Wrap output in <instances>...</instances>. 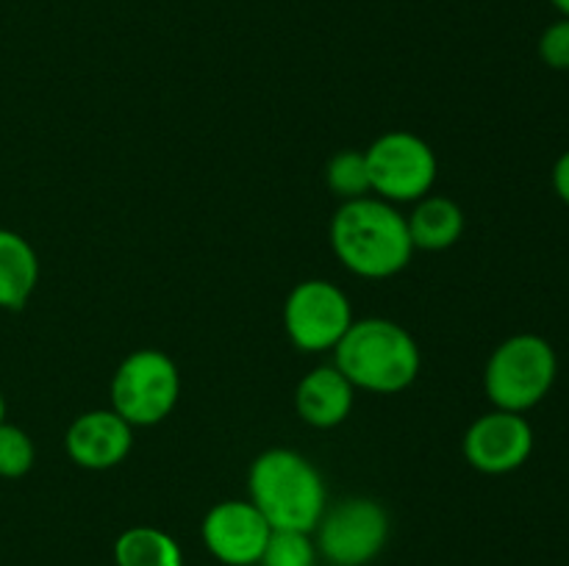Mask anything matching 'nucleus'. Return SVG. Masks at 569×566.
Segmentation results:
<instances>
[{"mask_svg": "<svg viewBox=\"0 0 569 566\" xmlns=\"http://www.w3.org/2000/svg\"><path fill=\"white\" fill-rule=\"evenodd\" d=\"M331 244L350 272L372 281L398 275L415 253L406 216L376 198L345 200L331 222Z\"/></svg>", "mask_w": 569, "mask_h": 566, "instance_id": "nucleus-1", "label": "nucleus"}, {"mask_svg": "<svg viewBox=\"0 0 569 566\" xmlns=\"http://www.w3.org/2000/svg\"><path fill=\"white\" fill-rule=\"evenodd\" d=\"M250 503L261 511L272 530L311 533L328 508L320 472L295 449H267L248 475Z\"/></svg>", "mask_w": 569, "mask_h": 566, "instance_id": "nucleus-2", "label": "nucleus"}, {"mask_svg": "<svg viewBox=\"0 0 569 566\" xmlns=\"http://www.w3.org/2000/svg\"><path fill=\"white\" fill-rule=\"evenodd\" d=\"M333 353V366L353 388L395 394L409 388L420 375V347L415 336L392 320L353 322Z\"/></svg>", "mask_w": 569, "mask_h": 566, "instance_id": "nucleus-3", "label": "nucleus"}, {"mask_svg": "<svg viewBox=\"0 0 569 566\" xmlns=\"http://www.w3.org/2000/svg\"><path fill=\"white\" fill-rule=\"evenodd\" d=\"M556 372H559L556 350L542 336L520 333L506 338L489 355L483 386L495 408L522 414L548 397L556 383Z\"/></svg>", "mask_w": 569, "mask_h": 566, "instance_id": "nucleus-4", "label": "nucleus"}, {"mask_svg": "<svg viewBox=\"0 0 569 566\" xmlns=\"http://www.w3.org/2000/svg\"><path fill=\"white\" fill-rule=\"evenodd\" d=\"M181 394V377L170 355L161 350H137L128 355L111 381V405L131 427L159 425L172 414Z\"/></svg>", "mask_w": 569, "mask_h": 566, "instance_id": "nucleus-5", "label": "nucleus"}, {"mask_svg": "<svg viewBox=\"0 0 569 566\" xmlns=\"http://www.w3.org/2000/svg\"><path fill=\"white\" fill-rule=\"evenodd\" d=\"M372 192L387 203H409L422 200L437 181V155L431 144L409 131L383 133L367 150Z\"/></svg>", "mask_w": 569, "mask_h": 566, "instance_id": "nucleus-6", "label": "nucleus"}, {"mask_svg": "<svg viewBox=\"0 0 569 566\" xmlns=\"http://www.w3.org/2000/svg\"><path fill=\"white\" fill-rule=\"evenodd\" d=\"M317 530V553L337 566H365L389 538V516L376 499L350 497L326 508Z\"/></svg>", "mask_w": 569, "mask_h": 566, "instance_id": "nucleus-7", "label": "nucleus"}, {"mask_svg": "<svg viewBox=\"0 0 569 566\" xmlns=\"http://www.w3.org/2000/svg\"><path fill=\"white\" fill-rule=\"evenodd\" d=\"M353 322L348 294L317 277L298 283L283 305V325H287L289 338L303 353L333 350Z\"/></svg>", "mask_w": 569, "mask_h": 566, "instance_id": "nucleus-8", "label": "nucleus"}, {"mask_svg": "<svg viewBox=\"0 0 569 566\" xmlns=\"http://www.w3.org/2000/svg\"><path fill=\"white\" fill-rule=\"evenodd\" d=\"M533 427L515 411H489L478 416L465 436V455L483 475H506L531 458Z\"/></svg>", "mask_w": 569, "mask_h": 566, "instance_id": "nucleus-9", "label": "nucleus"}, {"mask_svg": "<svg viewBox=\"0 0 569 566\" xmlns=\"http://www.w3.org/2000/svg\"><path fill=\"white\" fill-rule=\"evenodd\" d=\"M270 522L250 499L217 503L203 519V544L226 566H253L270 542Z\"/></svg>", "mask_w": 569, "mask_h": 566, "instance_id": "nucleus-10", "label": "nucleus"}, {"mask_svg": "<svg viewBox=\"0 0 569 566\" xmlns=\"http://www.w3.org/2000/svg\"><path fill=\"white\" fill-rule=\"evenodd\" d=\"M67 453L83 469H111L131 453L133 427L114 408L87 411L67 431Z\"/></svg>", "mask_w": 569, "mask_h": 566, "instance_id": "nucleus-11", "label": "nucleus"}, {"mask_svg": "<svg viewBox=\"0 0 569 566\" xmlns=\"http://www.w3.org/2000/svg\"><path fill=\"white\" fill-rule=\"evenodd\" d=\"M353 383L337 366H317L295 392L300 420L315 427H337L348 420L353 408Z\"/></svg>", "mask_w": 569, "mask_h": 566, "instance_id": "nucleus-12", "label": "nucleus"}, {"mask_svg": "<svg viewBox=\"0 0 569 566\" xmlns=\"http://www.w3.org/2000/svg\"><path fill=\"white\" fill-rule=\"evenodd\" d=\"M411 244L420 250H448L465 233V211L450 198H422L406 216Z\"/></svg>", "mask_w": 569, "mask_h": 566, "instance_id": "nucleus-13", "label": "nucleus"}, {"mask_svg": "<svg viewBox=\"0 0 569 566\" xmlns=\"http://www.w3.org/2000/svg\"><path fill=\"white\" fill-rule=\"evenodd\" d=\"M39 281V261L31 244L0 228V309H22Z\"/></svg>", "mask_w": 569, "mask_h": 566, "instance_id": "nucleus-14", "label": "nucleus"}, {"mask_svg": "<svg viewBox=\"0 0 569 566\" xmlns=\"http://www.w3.org/2000/svg\"><path fill=\"white\" fill-rule=\"evenodd\" d=\"M117 566H183L181 547L159 527H128L114 542Z\"/></svg>", "mask_w": 569, "mask_h": 566, "instance_id": "nucleus-15", "label": "nucleus"}, {"mask_svg": "<svg viewBox=\"0 0 569 566\" xmlns=\"http://www.w3.org/2000/svg\"><path fill=\"white\" fill-rule=\"evenodd\" d=\"M326 181L333 194L342 200H359L372 192L370 183V166H367V155L356 153V150H342L328 161Z\"/></svg>", "mask_w": 569, "mask_h": 566, "instance_id": "nucleus-16", "label": "nucleus"}, {"mask_svg": "<svg viewBox=\"0 0 569 566\" xmlns=\"http://www.w3.org/2000/svg\"><path fill=\"white\" fill-rule=\"evenodd\" d=\"M261 566H317V544L303 530H272Z\"/></svg>", "mask_w": 569, "mask_h": 566, "instance_id": "nucleus-17", "label": "nucleus"}, {"mask_svg": "<svg viewBox=\"0 0 569 566\" xmlns=\"http://www.w3.org/2000/svg\"><path fill=\"white\" fill-rule=\"evenodd\" d=\"M33 466V442L26 431L0 422V477H22Z\"/></svg>", "mask_w": 569, "mask_h": 566, "instance_id": "nucleus-18", "label": "nucleus"}, {"mask_svg": "<svg viewBox=\"0 0 569 566\" xmlns=\"http://www.w3.org/2000/svg\"><path fill=\"white\" fill-rule=\"evenodd\" d=\"M539 55L553 70H569V20L561 17L559 22L545 28L539 39Z\"/></svg>", "mask_w": 569, "mask_h": 566, "instance_id": "nucleus-19", "label": "nucleus"}, {"mask_svg": "<svg viewBox=\"0 0 569 566\" xmlns=\"http://www.w3.org/2000/svg\"><path fill=\"white\" fill-rule=\"evenodd\" d=\"M553 189L561 200L569 205V150L556 161L553 166Z\"/></svg>", "mask_w": 569, "mask_h": 566, "instance_id": "nucleus-20", "label": "nucleus"}, {"mask_svg": "<svg viewBox=\"0 0 569 566\" xmlns=\"http://www.w3.org/2000/svg\"><path fill=\"white\" fill-rule=\"evenodd\" d=\"M550 3H553V6H556V9H559V11H561V14H565V17H567V20H569V0H550Z\"/></svg>", "mask_w": 569, "mask_h": 566, "instance_id": "nucleus-21", "label": "nucleus"}, {"mask_svg": "<svg viewBox=\"0 0 569 566\" xmlns=\"http://www.w3.org/2000/svg\"><path fill=\"white\" fill-rule=\"evenodd\" d=\"M3 416H6V400L3 394H0V422H3Z\"/></svg>", "mask_w": 569, "mask_h": 566, "instance_id": "nucleus-22", "label": "nucleus"}, {"mask_svg": "<svg viewBox=\"0 0 569 566\" xmlns=\"http://www.w3.org/2000/svg\"><path fill=\"white\" fill-rule=\"evenodd\" d=\"M331 566H337V564H331Z\"/></svg>", "mask_w": 569, "mask_h": 566, "instance_id": "nucleus-23", "label": "nucleus"}]
</instances>
